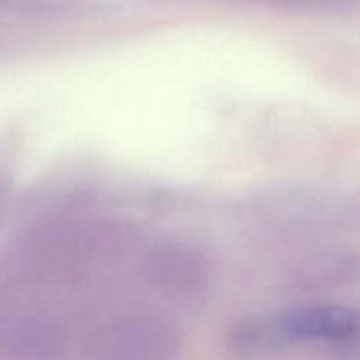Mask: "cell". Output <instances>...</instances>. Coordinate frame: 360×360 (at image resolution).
<instances>
[{
  "label": "cell",
  "instance_id": "obj_1",
  "mask_svg": "<svg viewBox=\"0 0 360 360\" xmlns=\"http://www.w3.org/2000/svg\"><path fill=\"white\" fill-rule=\"evenodd\" d=\"M269 320L278 345L283 341H348L360 336V311L345 306L292 309Z\"/></svg>",
  "mask_w": 360,
  "mask_h": 360
}]
</instances>
